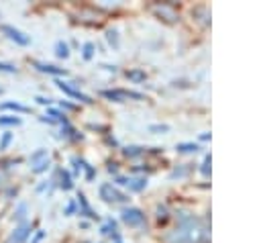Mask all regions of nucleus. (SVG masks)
Segmentation results:
<instances>
[{
  "instance_id": "f257e3e1",
  "label": "nucleus",
  "mask_w": 261,
  "mask_h": 243,
  "mask_svg": "<svg viewBox=\"0 0 261 243\" xmlns=\"http://www.w3.org/2000/svg\"><path fill=\"white\" fill-rule=\"evenodd\" d=\"M167 243H210L208 227L198 216L179 212L177 227L167 235Z\"/></svg>"
},
{
  "instance_id": "f03ea898",
  "label": "nucleus",
  "mask_w": 261,
  "mask_h": 243,
  "mask_svg": "<svg viewBox=\"0 0 261 243\" xmlns=\"http://www.w3.org/2000/svg\"><path fill=\"white\" fill-rule=\"evenodd\" d=\"M100 94H102L104 98L112 100V102H126V100H143V98H145L141 92H135V90H122V88L102 90Z\"/></svg>"
},
{
  "instance_id": "7ed1b4c3",
  "label": "nucleus",
  "mask_w": 261,
  "mask_h": 243,
  "mask_svg": "<svg viewBox=\"0 0 261 243\" xmlns=\"http://www.w3.org/2000/svg\"><path fill=\"white\" fill-rule=\"evenodd\" d=\"M0 31H2V35H6L10 41H14L16 45H29L31 43V37L27 35V33H22L20 29H16V27H12V25H0Z\"/></svg>"
},
{
  "instance_id": "20e7f679",
  "label": "nucleus",
  "mask_w": 261,
  "mask_h": 243,
  "mask_svg": "<svg viewBox=\"0 0 261 243\" xmlns=\"http://www.w3.org/2000/svg\"><path fill=\"white\" fill-rule=\"evenodd\" d=\"M100 198L106 200V202H126L128 196L122 194L118 188H114L112 184H102L100 186Z\"/></svg>"
},
{
  "instance_id": "39448f33",
  "label": "nucleus",
  "mask_w": 261,
  "mask_h": 243,
  "mask_svg": "<svg viewBox=\"0 0 261 243\" xmlns=\"http://www.w3.org/2000/svg\"><path fill=\"white\" fill-rule=\"evenodd\" d=\"M57 84V88L63 92V94H67V96H71V98H75V100H82V102H86V104H92L94 100L88 96V94H82L77 88H73L69 82H63V80H57L55 82Z\"/></svg>"
},
{
  "instance_id": "423d86ee",
  "label": "nucleus",
  "mask_w": 261,
  "mask_h": 243,
  "mask_svg": "<svg viewBox=\"0 0 261 243\" xmlns=\"http://www.w3.org/2000/svg\"><path fill=\"white\" fill-rule=\"evenodd\" d=\"M122 221L128 225V227H141L145 223V214L139 210V208H124L122 210Z\"/></svg>"
},
{
  "instance_id": "0eeeda50",
  "label": "nucleus",
  "mask_w": 261,
  "mask_h": 243,
  "mask_svg": "<svg viewBox=\"0 0 261 243\" xmlns=\"http://www.w3.org/2000/svg\"><path fill=\"white\" fill-rule=\"evenodd\" d=\"M116 184L126 186V188L133 190V192H141V190L147 186V178H122V176H118V178H116Z\"/></svg>"
},
{
  "instance_id": "6e6552de",
  "label": "nucleus",
  "mask_w": 261,
  "mask_h": 243,
  "mask_svg": "<svg viewBox=\"0 0 261 243\" xmlns=\"http://www.w3.org/2000/svg\"><path fill=\"white\" fill-rule=\"evenodd\" d=\"M29 235H31V225H29V223H20V225L10 233V237H8L6 243H24Z\"/></svg>"
},
{
  "instance_id": "1a4fd4ad",
  "label": "nucleus",
  "mask_w": 261,
  "mask_h": 243,
  "mask_svg": "<svg viewBox=\"0 0 261 243\" xmlns=\"http://www.w3.org/2000/svg\"><path fill=\"white\" fill-rule=\"evenodd\" d=\"M33 65H35L39 71H43V74H51V76H67V69L57 67V65H53V63H41V61H33Z\"/></svg>"
},
{
  "instance_id": "9d476101",
  "label": "nucleus",
  "mask_w": 261,
  "mask_h": 243,
  "mask_svg": "<svg viewBox=\"0 0 261 243\" xmlns=\"http://www.w3.org/2000/svg\"><path fill=\"white\" fill-rule=\"evenodd\" d=\"M155 12H157L159 16H163V20H167V22H175V20H177V12L171 8V4H169V2H165V4L157 6V8H155Z\"/></svg>"
},
{
  "instance_id": "9b49d317",
  "label": "nucleus",
  "mask_w": 261,
  "mask_h": 243,
  "mask_svg": "<svg viewBox=\"0 0 261 243\" xmlns=\"http://www.w3.org/2000/svg\"><path fill=\"white\" fill-rule=\"evenodd\" d=\"M77 202H80V214H84V216H88V218H98V214L90 208V204H88V200H86V194H84V192H80V194H77Z\"/></svg>"
},
{
  "instance_id": "f8f14e48",
  "label": "nucleus",
  "mask_w": 261,
  "mask_h": 243,
  "mask_svg": "<svg viewBox=\"0 0 261 243\" xmlns=\"http://www.w3.org/2000/svg\"><path fill=\"white\" fill-rule=\"evenodd\" d=\"M0 108H2V110H14V112H31L29 106H24V104H20V102H12V100L2 102Z\"/></svg>"
},
{
  "instance_id": "ddd939ff",
  "label": "nucleus",
  "mask_w": 261,
  "mask_h": 243,
  "mask_svg": "<svg viewBox=\"0 0 261 243\" xmlns=\"http://www.w3.org/2000/svg\"><path fill=\"white\" fill-rule=\"evenodd\" d=\"M22 120L20 116H14V114H2L0 116V127H18Z\"/></svg>"
},
{
  "instance_id": "4468645a",
  "label": "nucleus",
  "mask_w": 261,
  "mask_h": 243,
  "mask_svg": "<svg viewBox=\"0 0 261 243\" xmlns=\"http://www.w3.org/2000/svg\"><path fill=\"white\" fill-rule=\"evenodd\" d=\"M59 186L63 188V190H71L73 188V182H71V176H69V172L67 169H59Z\"/></svg>"
},
{
  "instance_id": "2eb2a0df",
  "label": "nucleus",
  "mask_w": 261,
  "mask_h": 243,
  "mask_svg": "<svg viewBox=\"0 0 261 243\" xmlns=\"http://www.w3.org/2000/svg\"><path fill=\"white\" fill-rule=\"evenodd\" d=\"M55 53H57V57H61V59L69 57V47H67V43L57 41V43H55Z\"/></svg>"
},
{
  "instance_id": "dca6fc26",
  "label": "nucleus",
  "mask_w": 261,
  "mask_h": 243,
  "mask_svg": "<svg viewBox=\"0 0 261 243\" xmlns=\"http://www.w3.org/2000/svg\"><path fill=\"white\" fill-rule=\"evenodd\" d=\"M145 151V147H139V145H130V147H124L122 149V153L126 155V157H137V155H141Z\"/></svg>"
},
{
  "instance_id": "f3484780",
  "label": "nucleus",
  "mask_w": 261,
  "mask_h": 243,
  "mask_svg": "<svg viewBox=\"0 0 261 243\" xmlns=\"http://www.w3.org/2000/svg\"><path fill=\"white\" fill-rule=\"evenodd\" d=\"M175 149H177V151H179V153H192V151H194V153H196V151H198V149H200V147H198V145H196V143H179V145H177V147H175Z\"/></svg>"
},
{
  "instance_id": "a211bd4d",
  "label": "nucleus",
  "mask_w": 261,
  "mask_h": 243,
  "mask_svg": "<svg viewBox=\"0 0 261 243\" xmlns=\"http://www.w3.org/2000/svg\"><path fill=\"white\" fill-rule=\"evenodd\" d=\"M45 157H47V149H37V151L29 157V163H31V165H35V163H39V161H41V159H45Z\"/></svg>"
},
{
  "instance_id": "6ab92c4d",
  "label": "nucleus",
  "mask_w": 261,
  "mask_h": 243,
  "mask_svg": "<svg viewBox=\"0 0 261 243\" xmlns=\"http://www.w3.org/2000/svg\"><path fill=\"white\" fill-rule=\"evenodd\" d=\"M106 41H108L114 49H118V33H116L114 29H108V31H106Z\"/></svg>"
},
{
  "instance_id": "aec40b11",
  "label": "nucleus",
  "mask_w": 261,
  "mask_h": 243,
  "mask_svg": "<svg viewBox=\"0 0 261 243\" xmlns=\"http://www.w3.org/2000/svg\"><path fill=\"white\" fill-rule=\"evenodd\" d=\"M126 78H130V80H135V82H145V71H141V69H130V71H126Z\"/></svg>"
},
{
  "instance_id": "412c9836",
  "label": "nucleus",
  "mask_w": 261,
  "mask_h": 243,
  "mask_svg": "<svg viewBox=\"0 0 261 243\" xmlns=\"http://www.w3.org/2000/svg\"><path fill=\"white\" fill-rule=\"evenodd\" d=\"M47 167H49V157H45V159H41L39 163H35V165H33V172H35V174H43Z\"/></svg>"
},
{
  "instance_id": "4be33fe9",
  "label": "nucleus",
  "mask_w": 261,
  "mask_h": 243,
  "mask_svg": "<svg viewBox=\"0 0 261 243\" xmlns=\"http://www.w3.org/2000/svg\"><path fill=\"white\" fill-rule=\"evenodd\" d=\"M12 143V133H4L2 137H0V151H4V149H8V145Z\"/></svg>"
},
{
  "instance_id": "5701e85b",
  "label": "nucleus",
  "mask_w": 261,
  "mask_h": 243,
  "mask_svg": "<svg viewBox=\"0 0 261 243\" xmlns=\"http://www.w3.org/2000/svg\"><path fill=\"white\" fill-rule=\"evenodd\" d=\"M24 212H27V204L22 202V204H18V208H16V212H14V218H16L18 223H24Z\"/></svg>"
},
{
  "instance_id": "b1692460",
  "label": "nucleus",
  "mask_w": 261,
  "mask_h": 243,
  "mask_svg": "<svg viewBox=\"0 0 261 243\" xmlns=\"http://www.w3.org/2000/svg\"><path fill=\"white\" fill-rule=\"evenodd\" d=\"M82 167L86 169V180H88V182H90V180H94V176H96V169H94L92 165H88L84 159H82Z\"/></svg>"
},
{
  "instance_id": "393cba45",
  "label": "nucleus",
  "mask_w": 261,
  "mask_h": 243,
  "mask_svg": "<svg viewBox=\"0 0 261 243\" xmlns=\"http://www.w3.org/2000/svg\"><path fill=\"white\" fill-rule=\"evenodd\" d=\"M94 43H84V59H92L94 55Z\"/></svg>"
},
{
  "instance_id": "a878e982",
  "label": "nucleus",
  "mask_w": 261,
  "mask_h": 243,
  "mask_svg": "<svg viewBox=\"0 0 261 243\" xmlns=\"http://www.w3.org/2000/svg\"><path fill=\"white\" fill-rule=\"evenodd\" d=\"M0 71H6V74H16V65L6 63V61H0Z\"/></svg>"
},
{
  "instance_id": "bb28decb",
  "label": "nucleus",
  "mask_w": 261,
  "mask_h": 243,
  "mask_svg": "<svg viewBox=\"0 0 261 243\" xmlns=\"http://www.w3.org/2000/svg\"><path fill=\"white\" fill-rule=\"evenodd\" d=\"M210 163H212V157L206 155V157H204V163H202V174H204V176H210Z\"/></svg>"
},
{
  "instance_id": "cd10ccee",
  "label": "nucleus",
  "mask_w": 261,
  "mask_h": 243,
  "mask_svg": "<svg viewBox=\"0 0 261 243\" xmlns=\"http://www.w3.org/2000/svg\"><path fill=\"white\" fill-rule=\"evenodd\" d=\"M149 131L151 133H165V131H169V127L167 125H151Z\"/></svg>"
},
{
  "instance_id": "c85d7f7f",
  "label": "nucleus",
  "mask_w": 261,
  "mask_h": 243,
  "mask_svg": "<svg viewBox=\"0 0 261 243\" xmlns=\"http://www.w3.org/2000/svg\"><path fill=\"white\" fill-rule=\"evenodd\" d=\"M35 100H37L39 104H45V106L51 104V98H45V96H35Z\"/></svg>"
},
{
  "instance_id": "c756f323",
  "label": "nucleus",
  "mask_w": 261,
  "mask_h": 243,
  "mask_svg": "<svg viewBox=\"0 0 261 243\" xmlns=\"http://www.w3.org/2000/svg\"><path fill=\"white\" fill-rule=\"evenodd\" d=\"M75 210V202H69L67 206H65V214H71Z\"/></svg>"
},
{
  "instance_id": "7c9ffc66",
  "label": "nucleus",
  "mask_w": 261,
  "mask_h": 243,
  "mask_svg": "<svg viewBox=\"0 0 261 243\" xmlns=\"http://www.w3.org/2000/svg\"><path fill=\"white\" fill-rule=\"evenodd\" d=\"M61 106H63V108H69V110H73V108H75L73 104H69V102H63V100H61Z\"/></svg>"
},
{
  "instance_id": "2f4dec72",
  "label": "nucleus",
  "mask_w": 261,
  "mask_h": 243,
  "mask_svg": "<svg viewBox=\"0 0 261 243\" xmlns=\"http://www.w3.org/2000/svg\"><path fill=\"white\" fill-rule=\"evenodd\" d=\"M41 239H43V231H39V233H37V235H35V241H33V243H39V241H41Z\"/></svg>"
},
{
  "instance_id": "473e14b6",
  "label": "nucleus",
  "mask_w": 261,
  "mask_h": 243,
  "mask_svg": "<svg viewBox=\"0 0 261 243\" xmlns=\"http://www.w3.org/2000/svg\"><path fill=\"white\" fill-rule=\"evenodd\" d=\"M41 120H43V123H49V125H53V123H55L53 118H47V116H41Z\"/></svg>"
},
{
  "instance_id": "72a5a7b5",
  "label": "nucleus",
  "mask_w": 261,
  "mask_h": 243,
  "mask_svg": "<svg viewBox=\"0 0 261 243\" xmlns=\"http://www.w3.org/2000/svg\"><path fill=\"white\" fill-rule=\"evenodd\" d=\"M108 172H116V163H108Z\"/></svg>"
},
{
  "instance_id": "f704fd0d",
  "label": "nucleus",
  "mask_w": 261,
  "mask_h": 243,
  "mask_svg": "<svg viewBox=\"0 0 261 243\" xmlns=\"http://www.w3.org/2000/svg\"><path fill=\"white\" fill-rule=\"evenodd\" d=\"M200 139H202V141H206V139H210V133H204V135H200Z\"/></svg>"
},
{
  "instance_id": "c9c22d12",
  "label": "nucleus",
  "mask_w": 261,
  "mask_h": 243,
  "mask_svg": "<svg viewBox=\"0 0 261 243\" xmlns=\"http://www.w3.org/2000/svg\"><path fill=\"white\" fill-rule=\"evenodd\" d=\"M0 92H2V90H0Z\"/></svg>"
}]
</instances>
